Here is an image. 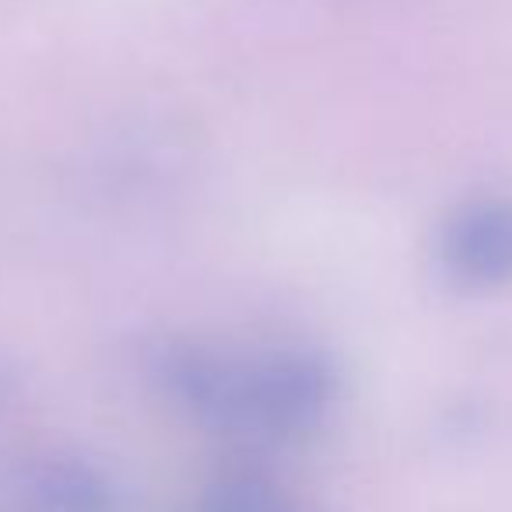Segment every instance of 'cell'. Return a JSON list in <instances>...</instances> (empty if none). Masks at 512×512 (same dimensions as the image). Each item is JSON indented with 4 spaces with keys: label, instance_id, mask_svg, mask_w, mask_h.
<instances>
[{
    "label": "cell",
    "instance_id": "cell-1",
    "mask_svg": "<svg viewBox=\"0 0 512 512\" xmlns=\"http://www.w3.org/2000/svg\"><path fill=\"white\" fill-rule=\"evenodd\" d=\"M446 267L467 288L512 285V197L474 200L446 228Z\"/></svg>",
    "mask_w": 512,
    "mask_h": 512
}]
</instances>
